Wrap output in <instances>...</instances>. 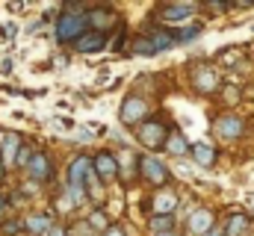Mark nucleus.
Wrapping results in <instances>:
<instances>
[{
  "label": "nucleus",
  "mask_w": 254,
  "mask_h": 236,
  "mask_svg": "<svg viewBox=\"0 0 254 236\" xmlns=\"http://www.w3.org/2000/svg\"><path fill=\"white\" fill-rule=\"evenodd\" d=\"M136 136H139V142H142L148 151H163V148H166V139H169L163 118H157V116L145 118V121L136 127Z\"/></svg>",
  "instance_id": "obj_1"
},
{
  "label": "nucleus",
  "mask_w": 254,
  "mask_h": 236,
  "mask_svg": "<svg viewBox=\"0 0 254 236\" xmlns=\"http://www.w3.org/2000/svg\"><path fill=\"white\" fill-rule=\"evenodd\" d=\"M86 15H71V12H63L60 18H57V39L60 42H77L83 33H86Z\"/></svg>",
  "instance_id": "obj_2"
},
{
  "label": "nucleus",
  "mask_w": 254,
  "mask_h": 236,
  "mask_svg": "<svg viewBox=\"0 0 254 236\" xmlns=\"http://www.w3.org/2000/svg\"><path fill=\"white\" fill-rule=\"evenodd\" d=\"M119 118H122V124H127V127H139V124L148 118V107H145V101H142L139 95L125 98V104H122V110H119Z\"/></svg>",
  "instance_id": "obj_3"
},
{
  "label": "nucleus",
  "mask_w": 254,
  "mask_h": 236,
  "mask_svg": "<svg viewBox=\"0 0 254 236\" xmlns=\"http://www.w3.org/2000/svg\"><path fill=\"white\" fill-rule=\"evenodd\" d=\"M139 172L148 177L151 183H157V186H163V183H169V180H172L169 169H166L157 157H142V160H139Z\"/></svg>",
  "instance_id": "obj_4"
},
{
  "label": "nucleus",
  "mask_w": 254,
  "mask_h": 236,
  "mask_svg": "<svg viewBox=\"0 0 254 236\" xmlns=\"http://www.w3.org/2000/svg\"><path fill=\"white\" fill-rule=\"evenodd\" d=\"M92 172L98 175V180H104V183H107V180H113L116 172H119V160H116L110 151H101V154L92 160Z\"/></svg>",
  "instance_id": "obj_5"
},
{
  "label": "nucleus",
  "mask_w": 254,
  "mask_h": 236,
  "mask_svg": "<svg viewBox=\"0 0 254 236\" xmlns=\"http://www.w3.org/2000/svg\"><path fill=\"white\" fill-rule=\"evenodd\" d=\"M86 24H92L95 33H104L107 27H116V12L110 6H95L86 12Z\"/></svg>",
  "instance_id": "obj_6"
},
{
  "label": "nucleus",
  "mask_w": 254,
  "mask_h": 236,
  "mask_svg": "<svg viewBox=\"0 0 254 236\" xmlns=\"http://www.w3.org/2000/svg\"><path fill=\"white\" fill-rule=\"evenodd\" d=\"M21 151V136L18 133H0V163L3 166H15V157Z\"/></svg>",
  "instance_id": "obj_7"
},
{
  "label": "nucleus",
  "mask_w": 254,
  "mask_h": 236,
  "mask_svg": "<svg viewBox=\"0 0 254 236\" xmlns=\"http://www.w3.org/2000/svg\"><path fill=\"white\" fill-rule=\"evenodd\" d=\"M192 12H195V3H172V6H160L157 15L166 21V24H181L187 21Z\"/></svg>",
  "instance_id": "obj_8"
},
{
  "label": "nucleus",
  "mask_w": 254,
  "mask_h": 236,
  "mask_svg": "<svg viewBox=\"0 0 254 236\" xmlns=\"http://www.w3.org/2000/svg\"><path fill=\"white\" fill-rule=\"evenodd\" d=\"M104 45H107V33H83L77 42H74V51L77 54H98V51H104Z\"/></svg>",
  "instance_id": "obj_9"
},
{
  "label": "nucleus",
  "mask_w": 254,
  "mask_h": 236,
  "mask_svg": "<svg viewBox=\"0 0 254 236\" xmlns=\"http://www.w3.org/2000/svg\"><path fill=\"white\" fill-rule=\"evenodd\" d=\"M30 175L33 180H48V177L54 175V166H51V157L48 154H33V160H30Z\"/></svg>",
  "instance_id": "obj_10"
},
{
  "label": "nucleus",
  "mask_w": 254,
  "mask_h": 236,
  "mask_svg": "<svg viewBox=\"0 0 254 236\" xmlns=\"http://www.w3.org/2000/svg\"><path fill=\"white\" fill-rule=\"evenodd\" d=\"M216 133H219V139H237V136L243 133V118L225 116L219 124H216Z\"/></svg>",
  "instance_id": "obj_11"
},
{
  "label": "nucleus",
  "mask_w": 254,
  "mask_h": 236,
  "mask_svg": "<svg viewBox=\"0 0 254 236\" xmlns=\"http://www.w3.org/2000/svg\"><path fill=\"white\" fill-rule=\"evenodd\" d=\"M210 228H213V213H210V210L192 213V219H190V234L192 236H204Z\"/></svg>",
  "instance_id": "obj_12"
},
{
  "label": "nucleus",
  "mask_w": 254,
  "mask_h": 236,
  "mask_svg": "<svg viewBox=\"0 0 254 236\" xmlns=\"http://www.w3.org/2000/svg\"><path fill=\"white\" fill-rule=\"evenodd\" d=\"M192 83H195L198 92H213V89L219 86V80H216V74H213L210 68H198V71L192 74Z\"/></svg>",
  "instance_id": "obj_13"
},
{
  "label": "nucleus",
  "mask_w": 254,
  "mask_h": 236,
  "mask_svg": "<svg viewBox=\"0 0 254 236\" xmlns=\"http://www.w3.org/2000/svg\"><path fill=\"white\" fill-rule=\"evenodd\" d=\"M192 157H195V163L204 166V169H210V166L216 163V151H213L207 142H195V145H192Z\"/></svg>",
  "instance_id": "obj_14"
},
{
  "label": "nucleus",
  "mask_w": 254,
  "mask_h": 236,
  "mask_svg": "<svg viewBox=\"0 0 254 236\" xmlns=\"http://www.w3.org/2000/svg\"><path fill=\"white\" fill-rule=\"evenodd\" d=\"M249 225H252V216H243V213H237V216H231L228 219V236H243L249 231Z\"/></svg>",
  "instance_id": "obj_15"
},
{
  "label": "nucleus",
  "mask_w": 254,
  "mask_h": 236,
  "mask_svg": "<svg viewBox=\"0 0 254 236\" xmlns=\"http://www.w3.org/2000/svg\"><path fill=\"white\" fill-rule=\"evenodd\" d=\"M187 148H190V145H187L184 133H181V130H172V133H169V139H166V151H169V154H175V157H181V154H187Z\"/></svg>",
  "instance_id": "obj_16"
},
{
  "label": "nucleus",
  "mask_w": 254,
  "mask_h": 236,
  "mask_svg": "<svg viewBox=\"0 0 254 236\" xmlns=\"http://www.w3.org/2000/svg\"><path fill=\"white\" fill-rule=\"evenodd\" d=\"M24 228H27L33 236H45L48 231H51V216H33V219H27Z\"/></svg>",
  "instance_id": "obj_17"
},
{
  "label": "nucleus",
  "mask_w": 254,
  "mask_h": 236,
  "mask_svg": "<svg viewBox=\"0 0 254 236\" xmlns=\"http://www.w3.org/2000/svg\"><path fill=\"white\" fill-rule=\"evenodd\" d=\"M175 204H178V198H175L172 192H166V195H157V201H154V210H157L160 216H172Z\"/></svg>",
  "instance_id": "obj_18"
},
{
  "label": "nucleus",
  "mask_w": 254,
  "mask_h": 236,
  "mask_svg": "<svg viewBox=\"0 0 254 236\" xmlns=\"http://www.w3.org/2000/svg\"><path fill=\"white\" fill-rule=\"evenodd\" d=\"M172 228H175V219H172V216H154V219H151V231L157 236L172 234Z\"/></svg>",
  "instance_id": "obj_19"
},
{
  "label": "nucleus",
  "mask_w": 254,
  "mask_h": 236,
  "mask_svg": "<svg viewBox=\"0 0 254 236\" xmlns=\"http://www.w3.org/2000/svg\"><path fill=\"white\" fill-rule=\"evenodd\" d=\"M198 33H201V27H184V30H172V36H175V42H178V45L198 39Z\"/></svg>",
  "instance_id": "obj_20"
},
{
  "label": "nucleus",
  "mask_w": 254,
  "mask_h": 236,
  "mask_svg": "<svg viewBox=\"0 0 254 236\" xmlns=\"http://www.w3.org/2000/svg\"><path fill=\"white\" fill-rule=\"evenodd\" d=\"M30 160H33V151H30V148H21V151H18V157H15V166H18V169H27V166H30Z\"/></svg>",
  "instance_id": "obj_21"
},
{
  "label": "nucleus",
  "mask_w": 254,
  "mask_h": 236,
  "mask_svg": "<svg viewBox=\"0 0 254 236\" xmlns=\"http://www.w3.org/2000/svg\"><path fill=\"white\" fill-rule=\"evenodd\" d=\"M89 228L107 231V216H104V213H92V216H89Z\"/></svg>",
  "instance_id": "obj_22"
},
{
  "label": "nucleus",
  "mask_w": 254,
  "mask_h": 236,
  "mask_svg": "<svg viewBox=\"0 0 254 236\" xmlns=\"http://www.w3.org/2000/svg\"><path fill=\"white\" fill-rule=\"evenodd\" d=\"M18 231H24V222H6L3 225V234L6 236H15Z\"/></svg>",
  "instance_id": "obj_23"
},
{
  "label": "nucleus",
  "mask_w": 254,
  "mask_h": 236,
  "mask_svg": "<svg viewBox=\"0 0 254 236\" xmlns=\"http://www.w3.org/2000/svg\"><path fill=\"white\" fill-rule=\"evenodd\" d=\"M104 236H125V234H122L119 228H107V231H104Z\"/></svg>",
  "instance_id": "obj_24"
},
{
  "label": "nucleus",
  "mask_w": 254,
  "mask_h": 236,
  "mask_svg": "<svg viewBox=\"0 0 254 236\" xmlns=\"http://www.w3.org/2000/svg\"><path fill=\"white\" fill-rule=\"evenodd\" d=\"M48 236H68V234H65L63 228H51V231H48Z\"/></svg>",
  "instance_id": "obj_25"
},
{
  "label": "nucleus",
  "mask_w": 254,
  "mask_h": 236,
  "mask_svg": "<svg viewBox=\"0 0 254 236\" xmlns=\"http://www.w3.org/2000/svg\"><path fill=\"white\" fill-rule=\"evenodd\" d=\"M6 210H9V201H6V198H3V195H0V216H3V213H6Z\"/></svg>",
  "instance_id": "obj_26"
},
{
  "label": "nucleus",
  "mask_w": 254,
  "mask_h": 236,
  "mask_svg": "<svg viewBox=\"0 0 254 236\" xmlns=\"http://www.w3.org/2000/svg\"><path fill=\"white\" fill-rule=\"evenodd\" d=\"M204 236H222V231H207Z\"/></svg>",
  "instance_id": "obj_27"
},
{
  "label": "nucleus",
  "mask_w": 254,
  "mask_h": 236,
  "mask_svg": "<svg viewBox=\"0 0 254 236\" xmlns=\"http://www.w3.org/2000/svg\"><path fill=\"white\" fill-rule=\"evenodd\" d=\"M160 236H178V234H175V231H172V234H160Z\"/></svg>",
  "instance_id": "obj_28"
},
{
  "label": "nucleus",
  "mask_w": 254,
  "mask_h": 236,
  "mask_svg": "<svg viewBox=\"0 0 254 236\" xmlns=\"http://www.w3.org/2000/svg\"><path fill=\"white\" fill-rule=\"evenodd\" d=\"M252 207H254V198H252Z\"/></svg>",
  "instance_id": "obj_29"
},
{
  "label": "nucleus",
  "mask_w": 254,
  "mask_h": 236,
  "mask_svg": "<svg viewBox=\"0 0 254 236\" xmlns=\"http://www.w3.org/2000/svg\"><path fill=\"white\" fill-rule=\"evenodd\" d=\"M0 175H3V169H0Z\"/></svg>",
  "instance_id": "obj_30"
}]
</instances>
